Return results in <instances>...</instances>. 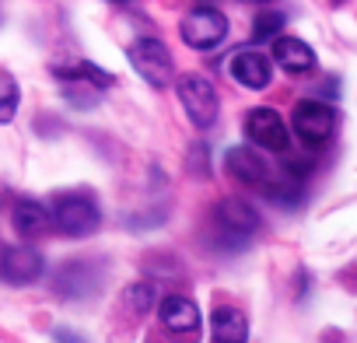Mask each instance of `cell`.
<instances>
[{"mask_svg": "<svg viewBox=\"0 0 357 343\" xmlns=\"http://www.w3.org/2000/svg\"><path fill=\"white\" fill-rule=\"evenodd\" d=\"M50 218H53V228L63 231L67 238H84L102 221L98 204H95L91 193H60L50 207Z\"/></svg>", "mask_w": 357, "mask_h": 343, "instance_id": "obj_1", "label": "cell"}, {"mask_svg": "<svg viewBox=\"0 0 357 343\" xmlns=\"http://www.w3.org/2000/svg\"><path fill=\"white\" fill-rule=\"evenodd\" d=\"M284 29V15L280 11H263L252 25V43H266V39H277Z\"/></svg>", "mask_w": 357, "mask_h": 343, "instance_id": "obj_17", "label": "cell"}, {"mask_svg": "<svg viewBox=\"0 0 357 343\" xmlns=\"http://www.w3.org/2000/svg\"><path fill=\"white\" fill-rule=\"evenodd\" d=\"M158 315H161V326L175 336H200V308L183 294H168L158 305Z\"/></svg>", "mask_w": 357, "mask_h": 343, "instance_id": "obj_9", "label": "cell"}, {"mask_svg": "<svg viewBox=\"0 0 357 343\" xmlns=\"http://www.w3.org/2000/svg\"><path fill=\"white\" fill-rule=\"evenodd\" d=\"M228 74L242 84V88H252V91H263L273 77V67L270 60L259 53V49H238L228 63Z\"/></svg>", "mask_w": 357, "mask_h": 343, "instance_id": "obj_10", "label": "cell"}, {"mask_svg": "<svg viewBox=\"0 0 357 343\" xmlns=\"http://www.w3.org/2000/svg\"><path fill=\"white\" fill-rule=\"evenodd\" d=\"M214 228L221 238L235 242V245H245L256 231H259V214L252 211V204L245 200H221L214 207Z\"/></svg>", "mask_w": 357, "mask_h": 343, "instance_id": "obj_3", "label": "cell"}, {"mask_svg": "<svg viewBox=\"0 0 357 343\" xmlns=\"http://www.w3.org/2000/svg\"><path fill=\"white\" fill-rule=\"evenodd\" d=\"M15 112H18V84L8 81V91H4V98H0V123H11Z\"/></svg>", "mask_w": 357, "mask_h": 343, "instance_id": "obj_19", "label": "cell"}, {"mask_svg": "<svg viewBox=\"0 0 357 343\" xmlns=\"http://www.w3.org/2000/svg\"><path fill=\"white\" fill-rule=\"evenodd\" d=\"M225 165H228L231 176H235L238 183H245V186L270 190V183H273V172H270V165H266L256 151H249V147H231Z\"/></svg>", "mask_w": 357, "mask_h": 343, "instance_id": "obj_11", "label": "cell"}, {"mask_svg": "<svg viewBox=\"0 0 357 343\" xmlns=\"http://www.w3.org/2000/svg\"><path fill=\"white\" fill-rule=\"evenodd\" d=\"M130 63L151 88H165L172 81V53L158 39H137L130 46Z\"/></svg>", "mask_w": 357, "mask_h": 343, "instance_id": "obj_5", "label": "cell"}, {"mask_svg": "<svg viewBox=\"0 0 357 343\" xmlns=\"http://www.w3.org/2000/svg\"><path fill=\"white\" fill-rule=\"evenodd\" d=\"M126 305H130V312H137V315L151 312V305H154V284H147V280L130 284V287H126Z\"/></svg>", "mask_w": 357, "mask_h": 343, "instance_id": "obj_18", "label": "cell"}, {"mask_svg": "<svg viewBox=\"0 0 357 343\" xmlns=\"http://www.w3.org/2000/svg\"><path fill=\"white\" fill-rule=\"evenodd\" d=\"M252 4H270V0H252Z\"/></svg>", "mask_w": 357, "mask_h": 343, "instance_id": "obj_21", "label": "cell"}, {"mask_svg": "<svg viewBox=\"0 0 357 343\" xmlns=\"http://www.w3.org/2000/svg\"><path fill=\"white\" fill-rule=\"evenodd\" d=\"M211 329H214V340H218V343H245V336H249V322H245V315H242L238 308H231V305L214 308V315H211Z\"/></svg>", "mask_w": 357, "mask_h": 343, "instance_id": "obj_15", "label": "cell"}, {"mask_svg": "<svg viewBox=\"0 0 357 343\" xmlns=\"http://www.w3.org/2000/svg\"><path fill=\"white\" fill-rule=\"evenodd\" d=\"M273 60L280 70L287 74H308L315 67V53L308 49V43L294 39V36H277L273 43Z\"/></svg>", "mask_w": 357, "mask_h": 343, "instance_id": "obj_13", "label": "cell"}, {"mask_svg": "<svg viewBox=\"0 0 357 343\" xmlns=\"http://www.w3.org/2000/svg\"><path fill=\"white\" fill-rule=\"evenodd\" d=\"M46 263H43V252H36L32 245H8L0 252V277L15 287H25V284H36L43 277Z\"/></svg>", "mask_w": 357, "mask_h": 343, "instance_id": "obj_7", "label": "cell"}, {"mask_svg": "<svg viewBox=\"0 0 357 343\" xmlns=\"http://www.w3.org/2000/svg\"><path fill=\"white\" fill-rule=\"evenodd\" d=\"M245 133L263 151H287V123L277 109H252L245 116Z\"/></svg>", "mask_w": 357, "mask_h": 343, "instance_id": "obj_8", "label": "cell"}, {"mask_svg": "<svg viewBox=\"0 0 357 343\" xmlns=\"http://www.w3.org/2000/svg\"><path fill=\"white\" fill-rule=\"evenodd\" d=\"M56 343H88V340H81V336L70 333V329H56Z\"/></svg>", "mask_w": 357, "mask_h": 343, "instance_id": "obj_20", "label": "cell"}, {"mask_svg": "<svg viewBox=\"0 0 357 343\" xmlns=\"http://www.w3.org/2000/svg\"><path fill=\"white\" fill-rule=\"evenodd\" d=\"M178 36H183L186 46L193 49H214L225 43L228 36V22L218 8H197L183 18V25H178Z\"/></svg>", "mask_w": 357, "mask_h": 343, "instance_id": "obj_4", "label": "cell"}, {"mask_svg": "<svg viewBox=\"0 0 357 343\" xmlns=\"http://www.w3.org/2000/svg\"><path fill=\"white\" fill-rule=\"evenodd\" d=\"M11 224H15L18 235L39 238V235H46V231L53 228V218H50V211H46L43 204H36V200H18L15 211H11Z\"/></svg>", "mask_w": 357, "mask_h": 343, "instance_id": "obj_14", "label": "cell"}, {"mask_svg": "<svg viewBox=\"0 0 357 343\" xmlns=\"http://www.w3.org/2000/svg\"><path fill=\"white\" fill-rule=\"evenodd\" d=\"M294 133L305 140V144H312V147H319V144H326L329 137H333V130H336V112L326 105V102H315V98H305V102H298L294 105Z\"/></svg>", "mask_w": 357, "mask_h": 343, "instance_id": "obj_6", "label": "cell"}, {"mask_svg": "<svg viewBox=\"0 0 357 343\" xmlns=\"http://www.w3.org/2000/svg\"><path fill=\"white\" fill-rule=\"evenodd\" d=\"M98 287V273L91 270V263H84V259H70L60 273H56V280H53V291H60L63 298H84V294H91Z\"/></svg>", "mask_w": 357, "mask_h": 343, "instance_id": "obj_12", "label": "cell"}, {"mask_svg": "<svg viewBox=\"0 0 357 343\" xmlns=\"http://www.w3.org/2000/svg\"><path fill=\"white\" fill-rule=\"evenodd\" d=\"M53 74H56V77H63V81H74V77H77V81H88V84H95V88H102V91H105V88L112 84V77H109L105 70H98L95 63H74V67H53Z\"/></svg>", "mask_w": 357, "mask_h": 343, "instance_id": "obj_16", "label": "cell"}, {"mask_svg": "<svg viewBox=\"0 0 357 343\" xmlns=\"http://www.w3.org/2000/svg\"><path fill=\"white\" fill-rule=\"evenodd\" d=\"M178 102H183L186 116H190L200 130L214 126L218 105H221V102H218L214 84H211L204 74H186V77H178Z\"/></svg>", "mask_w": 357, "mask_h": 343, "instance_id": "obj_2", "label": "cell"}]
</instances>
